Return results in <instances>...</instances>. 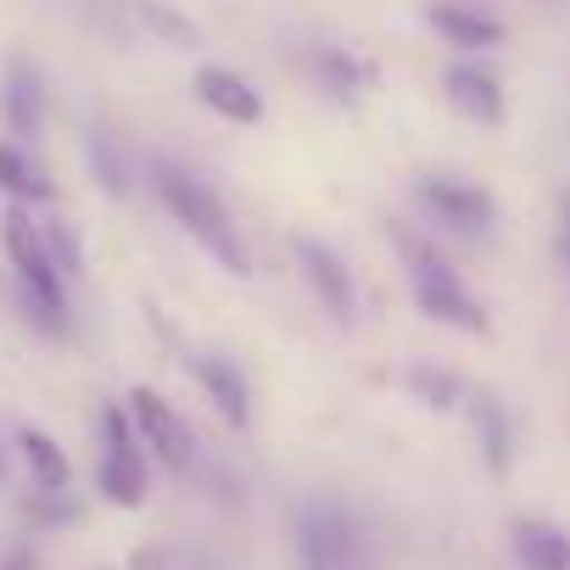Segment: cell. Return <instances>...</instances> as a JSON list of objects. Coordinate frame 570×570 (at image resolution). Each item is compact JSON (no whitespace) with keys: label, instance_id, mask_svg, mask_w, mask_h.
<instances>
[{"label":"cell","instance_id":"obj_1","mask_svg":"<svg viewBox=\"0 0 570 570\" xmlns=\"http://www.w3.org/2000/svg\"><path fill=\"white\" fill-rule=\"evenodd\" d=\"M0 246H7V263L23 285V303L29 314L46 325V331H62L68 325V292H62V268L46 246V224H35V213L23 202L7 207V218H0Z\"/></svg>","mask_w":570,"mask_h":570},{"label":"cell","instance_id":"obj_2","mask_svg":"<svg viewBox=\"0 0 570 570\" xmlns=\"http://www.w3.org/2000/svg\"><path fill=\"white\" fill-rule=\"evenodd\" d=\"M157 196H163V207L174 213V224H185V235H190L196 246H207L235 279L252 274V257H246V246H240V235H235L224 202H218L207 185H196V179L179 174V168H157Z\"/></svg>","mask_w":570,"mask_h":570},{"label":"cell","instance_id":"obj_3","mask_svg":"<svg viewBox=\"0 0 570 570\" xmlns=\"http://www.w3.org/2000/svg\"><path fill=\"white\" fill-rule=\"evenodd\" d=\"M403 252H409L414 303H420V314H425V320H436V325H448V331H464V336H487V331H492L487 308L464 292V279H459L436 252H425L414 235H403Z\"/></svg>","mask_w":570,"mask_h":570},{"label":"cell","instance_id":"obj_4","mask_svg":"<svg viewBox=\"0 0 570 570\" xmlns=\"http://www.w3.org/2000/svg\"><path fill=\"white\" fill-rule=\"evenodd\" d=\"M96 492L118 509H140L146 503V453H140V431L129 420V403H107L101 409V464H96Z\"/></svg>","mask_w":570,"mask_h":570},{"label":"cell","instance_id":"obj_5","mask_svg":"<svg viewBox=\"0 0 570 570\" xmlns=\"http://www.w3.org/2000/svg\"><path fill=\"white\" fill-rule=\"evenodd\" d=\"M129 420H135V431H140V448H151V459H157L168 475H185V470H190L196 436H190L185 414H179L168 397H157L151 386H135V392H129Z\"/></svg>","mask_w":570,"mask_h":570},{"label":"cell","instance_id":"obj_6","mask_svg":"<svg viewBox=\"0 0 570 570\" xmlns=\"http://www.w3.org/2000/svg\"><path fill=\"white\" fill-rule=\"evenodd\" d=\"M297 268H303V279L314 285V297H320V308L331 314V320H353L358 314V285H353V274H347V263L325 246V240H297Z\"/></svg>","mask_w":570,"mask_h":570},{"label":"cell","instance_id":"obj_7","mask_svg":"<svg viewBox=\"0 0 570 570\" xmlns=\"http://www.w3.org/2000/svg\"><path fill=\"white\" fill-rule=\"evenodd\" d=\"M303 564H308V570H358V564H364L347 514L314 509V514L303 520Z\"/></svg>","mask_w":570,"mask_h":570},{"label":"cell","instance_id":"obj_8","mask_svg":"<svg viewBox=\"0 0 570 570\" xmlns=\"http://www.w3.org/2000/svg\"><path fill=\"white\" fill-rule=\"evenodd\" d=\"M420 202L448 224V229H487L492 224V196L481 190V185H464V179H448V174H436V179H420Z\"/></svg>","mask_w":570,"mask_h":570},{"label":"cell","instance_id":"obj_9","mask_svg":"<svg viewBox=\"0 0 570 570\" xmlns=\"http://www.w3.org/2000/svg\"><path fill=\"white\" fill-rule=\"evenodd\" d=\"M190 375H196V386L207 392V403L218 409V420L229 425V431H246L252 425V386H246V375L229 364V358H190Z\"/></svg>","mask_w":570,"mask_h":570},{"label":"cell","instance_id":"obj_10","mask_svg":"<svg viewBox=\"0 0 570 570\" xmlns=\"http://www.w3.org/2000/svg\"><path fill=\"white\" fill-rule=\"evenodd\" d=\"M196 101L224 124H263V96L235 68H202L196 73Z\"/></svg>","mask_w":570,"mask_h":570},{"label":"cell","instance_id":"obj_11","mask_svg":"<svg viewBox=\"0 0 570 570\" xmlns=\"http://www.w3.org/2000/svg\"><path fill=\"white\" fill-rule=\"evenodd\" d=\"M448 101H453L459 118L487 124V129H498L503 112H509V107H503V85H498V73H487V68H475V62L448 68Z\"/></svg>","mask_w":570,"mask_h":570},{"label":"cell","instance_id":"obj_12","mask_svg":"<svg viewBox=\"0 0 570 570\" xmlns=\"http://www.w3.org/2000/svg\"><path fill=\"white\" fill-rule=\"evenodd\" d=\"M470 420H475L481 464L503 481V475H509V464H514V420H509V409H503L492 392H475V397H470Z\"/></svg>","mask_w":570,"mask_h":570},{"label":"cell","instance_id":"obj_13","mask_svg":"<svg viewBox=\"0 0 570 570\" xmlns=\"http://www.w3.org/2000/svg\"><path fill=\"white\" fill-rule=\"evenodd\" d=\"M509 548H514L520 570H570V531H559L548 520H514Z\"/></svg>","mask_w":570,"mask_h":570},{"label":"cell","instance_id":"obj_14","mask_svg":"<svg viewBox=\"0 0 570 570\" xmlns=\"http://www.w3.org/2000/svg\"><path fill=\"white\" fill-rule=\"evenodd\" d=\"M425 23H431L448 46H459V51L503 46V23H498V18H487V12H470V7H431V12H425Z\"/></svg>","mask_w":570,"mask_h":570},{"label":"cell","instance_id":"obj_15","mask_svg":"<svg viewBox=\"0 0 570 570\" xmlns=\"http://www.w3.org/2000/svg\"><path fill=\"white\" fill-rule=\"evenodd\" d=\"M18 453H23V464H29V475H35V492H68V481H73V464H68V453L46 436V431H18Z\"/></svg>","mask_w":570,"mask_h":570},{"label":"cell","instance_id":"obj_16","mask_svg":"<svg viewBox=\"0 0 570 570\" xmlns=\"http://www.w3.org/2000/svg\"><path fill=\"white\" fill-rule=\"evenodd\" d=\"M0 190L12 202H51V185L29 168V157L18 146H0Z\"/></svg>","mask_w":570,"mask_h":570},{"label":"cell","instance_id":"obj_17","mask_svg":"<svg viewBox=\"0 0 570 570\" xmlns=\"http://www.w3.org/2000/svg\"><path fill=\"white\" fill-rule=\"evenodd\" d=\"M403 386L425 403V409H436V414H448V409H459L464 403V386H459V375H448V370H409L403 375Z\"/></svg>","mask_w":570,"mask_h":570},{"label":"cell","instance_id":"obj_18","mask_svg":"<svg viewBox=\"0 0 570 570\" xmlns=\"http://www.w3.org/2000/svg\"><path fill=\"white\" fill-rule=\"evenodd\" d=\"M314 68H320V79H325V90H331L336 101L358 96V85L370 79V73H364V68H358L347 51H320V57H314Z\"/></svg>","mask_w":570,"mask_h":570},{"label":"cell","instance_id":"obj_19","mask_svg":"<svg viewBox=\"0 0 570 570\" xmlns=\"http://www.w3.org/2000/svg\"><path fill=\"white\" fill-rule=\"evenodd\" d=\"M7 118L18 135H35L40 129V85L29 79V68L12 73V90H7Z\"/></svg>","mask_w":570,"mask_h":570},{"label":"cell","instance_id":"obj_20","mask_svg":"<svg viewBox=\"0 0 570 570\" xmlns=\"http://www.w3.org/2000/svg\"><path fill=\"white\" fill-rule=\"evenodd\" d=\"M140 23H146L157 40H174L179 51H190V46H196V23H185L174 7H140Z\"/></svg>","mask_w":570,"mask_h":570},{"label":"cell","instance_id":"obj_21","mask_svg":"<svg viewBox=\"0 0 570 570\" xmlns=\"http://www.w3.org/2000/svg\"><path fill=\"white\" fill-rule=\"evenodd\" d=\"M46 246H51V257H57V268H62V279L68 274H79V240L68 235V224H46Z\"/></svg>","mask_w":570,"mask_h":570},{"label":"cell","instance_id":"obj_22","mask_svg":"<svg viewBox=\"0 0 570 570\" xmlns=\"http://www.w3.org/2000/svg\"><path fill=\"white\" fill-rule=\"evenodd\" d=\"M559 257L570 263V190H559Z\"/></svg>","mask_w":570,"mask_h":570},{"label":"cell","instance_id":"obj_23","mask_svg":"<svg viewBox=\"0 0 570 570\" xmlns=\"http://www.w3.org/2000/svg\"><path fill=\"white\" fill-rule=\"evenodd\" d=\"M129 570H168V553H163V548H140V553L129 559Z\"/></svg>","mask_w":570,"mask_h":570},{"label":"cell","instance_id":"obj_24","mask_svg":"<svg viewBox=\"0 0 570 570\" xmlns=\"http://www.w3.org/2000/svg\"><path fill=\"white\" fill-rule=\"evenodd\" d=\"M0 570H35V559H29V553H12V559L0 564Z\"/></svg>","mask_w":570,"mask_h":570}]
</instances>
